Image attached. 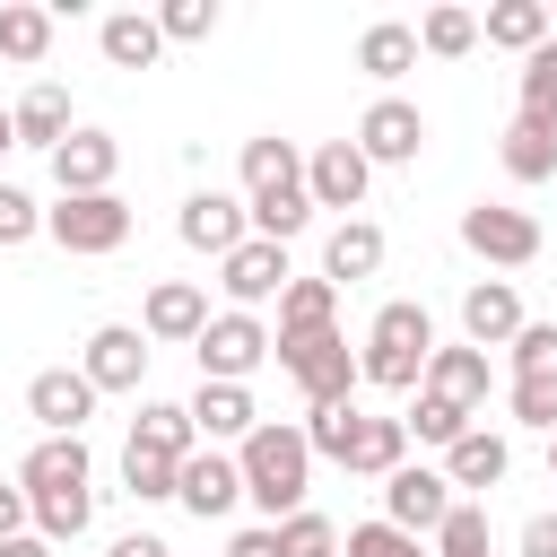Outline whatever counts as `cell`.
I'll use <instances>...</instances> for the list:
<instances>
[{
  "label": "cell",
  "mask_w": 557,
  "mask_h": 557,
  "mask_svg": "<svg viewBox=\"0 0 557 557\" xmlns=\"http://www.w3.org/2000/svg\"><path fill=\"white\" fill-rule=\"evenodd\" d=\"M44 235H52L61 252H122V244H131V200H122V191L52 200V209H44Z\"/></svg>",
  "instance_id": "obj_4"
},
{
  "label": "cell",
  "mask_w": 557,
  "mask_h": 557,
  "mask_svg": "<svg viewBox=\"0 0 557 557\" xmlns=\"http://www.w3.org/2000/svg\"><path fill=\"white\" fill-rule=\"evenodd\" d=\"M26 531V487H0V540Z\"/></svg>",
  "instance_id": "obj_48"
},
{
  "label": "cell",
  "mask_w": 557,
  "mask_h": 557,
  "mask_svg": "<svg viewBox=\"0 0 557 557\" xmlns=\"http://www.w3.org/2000/svg\"><path fill=\"white\" fill-rule=\"evenodd\" d=\"M35 226H44V209H35L17 183H0V252H9V244H26Z\"/></svg>",
  "instance_id": "obj_45"
},
{
  "label": "cell",
  "mask_w": 557,
  "mask_h": 557,
  "mask_svg": "<svg viewBox=\"0 0 557 557\" xmlns=\"http://www.w3.org/2000/svg\"><path fill=\"white\" fill-rule=\"evenodd\" d=\"M426 357H435V322H426V305H383V313L366 322L357 383H374V392H409V383L426 374Z\"/></svg>",
  "instance_id": "obj_2"
},
{
  "label": "cell",
  "mask_w": 557,
  "mask_h": 557,
  "mask_svg": "<svg viewBox=\"0 0 557 557\" xmlns=\"http://www.w3.org/2000/svg\"><path fill=\"white\" fill-rule=\"evenodd\" d=\"M0 52H9V61H44V52H52V9L0 0Z\"/></svg>",
  "instance_id": "obj_32"
},
{
  "label": "cell",
  "mask_w": 557,
  "mask_h": 557,
  "mask_svg": "<svg viewBox=\"0 0 557 557\" xmlns=\"http://www.w3.org/2000/svg\"><path fill=\"white\" fill-rule=\"evenodd\" d=\"M191 348H200V383H244L252 366H270V331L252 313H209V331Z\"/></svg>",
  "instance_id": "obj_6"
},
{
  "label": "cell",
  "mask_w": 557,
  "mask_h": 557,
  "mask_svg": "<svg viewBox=\"0 0 557 557\" xmlns=\"http://www.w3.org/2000/svg\"><path fill=\"white\" fill-rule=\"evenodd\" d=\"M522 331V296H513V278H479L470 296H461V339L470 348H505Z\"/></svg>",
  "instance_id": "obj_19"
},
{
  "label": "cell",
  "mask_w": 557,
  "mask_h": 557,
  "mask_svg": "<svg viewBox=\"0 0 557 557\" xmlns=\"http://www.w3.org/2000/svg\"><path fill=\"white\" fill-rule=\"evenodd\" d=\"M157 35L165 44H209L218 35V0H165L157 9Z\"/></svg>",
  "instance_id": "obj_40"
},
{
  "label": "cell",
  "mask_w": 557,
  "mask_h": 557,
  "mask_svg": "<svg viewBox=\"0 0 557 557\" xmlns=\"http://www.w3.org/2000/svg\"><path fill=\"white\" fill-rule=\"evenodd\" d=\"M505 470H513V444H505V435H487V426H470V435H453V444H444V487H479V496H487Z\"/></svg>",
  "instance_id": "obj_21"
},
{
  "label": "cell",
  "mask_w": 557,
  "mask_h": 557,
  "mask_svg": "<svg viewBox=\"0 0 557 557\" xmlns=\"http://www.w3.org/2000/svg\"><path fill=\"white\" fill-rule=\"evenodd\" d=\"M418 148H426V113L400 104V96H374L366 122H357V157L366 165H418Z\"/></svg>",
  "instance_id": "obj_7"
},
{
  "label": "cell",
  "mask_w": 557,
  "mask_h": 557,
  "mask_svg": "<svg viewBox=\"0 0 557 557\" xmlns=\"http://www.w3.org/2000/svg\"><path fill=\"white\" fill-rule=\"evenodd\" d=\"M418 392H435V400H453V409H470L479 418V400H487V348H435L426 357V374H418Z\"/></svg>",
  "instance_id": "obj_20"
},
{
  "label": "cell",
  "mask_w": 557,
  "mask_h": 557,
  "mask_svg": "<svg viewBox=\"0 0 557 557\" xmlns=\"http://www.w3.org/2000/svg\"><path fill=\"white\" fill-rule=\"evenodd\" d=\"M96 44H104L113 70H157V52H165V35H157L148 9H113V17L96 26Z\"/></svg>",
  "instance_id": "obj_24"
},
{
  "label": "cell",
  "mask_w": 557,
  "mask_h": 557,
  "mask_svg": "<svg viewBox=\"0 0 557 557\" xmlns=\"http://www.w3.org/2000/svg\"><path fill=\"white\" fill-rule=\"evenodd\" d=\"M78 374L96 383V400H104V392H139V374H148V339H139L131 322H104V331L87 339Z\"/></svg>",
  "instance_id": "obj_15"
},
{
  "label": "cell",
  "mask_w": 557,
  "mask_h": 557,
  "mask_svg": "<svg viewBox=\"0 0 557 557\" xmlns=\"http://www.w3.org/2000/svg\"><path fill=\"white\" fill-rule=\"evenodd\" d=\"M513 122H531V131L557 139V44L522 52V113H513Z\"/></svg>",
  "instance_id": "obj_30"
},
{
  "label": "cell",
  "mask_w": 557,
  "mask_h": 557,
  "mask_svg": "<svg viewBox=\"0 0 557 557\" xmlns=\"http://www.w3.org/2000/svg\"><path fill=\"white\" fill-rule=\"evenodd\" d=\"M331 313H339L331 278H287L278 287V339H313V331H331Z\"/></svg>",
  "instance_id": "obj_25"
},
{
  "label": "cell",
  "mask_w": 557,
  "mask_h": 557,
  "mask_svg": "<svg viewBox=\"0 0 557 557\" xmlns=\"http://www.w3.org/2000/svg\"><path fill=\"white\" fill-rule=\"evenodd\" d=\"M131 444H148V453H165V461H191V453H200V435H191L183 400H139V426H131Z\"/></svg>",
  "instance_id": "obj_29"
},
{
  "label": "cell",
  "mask_w": 557,
  "mask_h": 557,
  "mask_svg": "<svg viewBox=\"0 0 557 557\" xmlns=\"http://www.w3.org/2000/svg\"><path fill=\"white\" fill-rule=\"evenodd\" d=\"M183 418H191V435H200V444H244V435L261 426V409H252V392H244V383H200V392L183 400Z\"/></svg>",
  "instance_id": "obj_16"
},
{
  "label": "cell",
  "mask_w": 557,
  "mask_h": 557,
  "mask_svg": "<svg viewBox=\"0 0 557 557\" xmlns=\"http://www.w3.org/2000/svg\"><path fill=\"white\" fill-rule=\"evenodd\" d=\"M235 470H244V496H252L270 522H287V513L305 505V479H313V444H305V426H278V418H261V426L235 444Z\"/></svg>",
  "instance_id": "obj_1"
},
{
  "label": "cell",
  "mask_w": 557,
  "mask_h": 557,
  "mask_svg": "<svg viewBox=\"0 0 557 557\" xmlns=\"http://www.w3.org/2000/svg\"><path fill=\"white\" fill-rule=\"evenodd\" d=\"M104 557H174V548H165V540H148V531H122Z\"/></svg>",
  "instance_id": "obj_49"
},
{
  "label": "cell",
  "mask_w": 557,
  "mask_h": 557,
  "mask_svg": "<svg viewBox=\"0 0 557 557\" xmlns=\"http://www.w3.org/2000/svg\"><path fill=\"white\" fill-rule=\"evenodd\" d=\"M9 148H17V131H9V113H0V157H9Z\"/></svg>",
  "instance_id": "obj_51"
},
{
  "label": "cell",
  "mask_w": 557,
  "mask_h": 557,
  "mask_svg": "<svg viewBox=\"0 0 557 557\" xmlns=\"http://www.w3.org/2000/svg\"><path fill=\"white\" fill-rule=\"evenodd\" d=\"M366 183H374V165L357 157V139H322V148L305 157V200H313V209H357Z\"/></svg>",
  "instance_id": "obj_10"
},
{
  "label": "cell",
  "mask_w": 557,
  "mask_h": 557,
  "mask_svg": "<svg viewBox=\"0 0 557 557\" xmlns=\"http://www.w3.org/2000/svg\"><path fill=\"white\" fill-rule=\"evenodd\" d=\"M374 270H383V226L374 218H339L331 244H322V278L339 287V278H374Z\"/></svg>",
  "instance_id": "obj_23"
},
{
  "label": "cell",
  "mask_w": 557,
  "mask_h": 557,
  "mask_svg": "<svg viewBox=\"0 0 557 557\" xmlns=\"http://www.w3.org/2000/svg\"><path fill=\"white\" fill-rule=\"evenodd\" d=\"M9 131H17L26 148H61V139L78 131V122H70V96H61L52 78H35V87H26L17 104H9Z\"/></svg>",
  "instance_id": "obj_22"
},
{
  "label": "cell",
  "mask_w": 557,
  "mask_h": 557,
  "mask_svg": "<svg viewBox=\"0 0 557 557\" xmlns=\"http://www.w3.org/2000/svg\"><path fill=\"white\" fill-rule=\"evenodd\" d=\"M270 357L296 374L305 409H339V400L357 392V348H348L339 331H313V339H270Z\"/></svg>",
  "instance_id": "obj_3"
},
{
  "label": "cell",
  "mask_w": 557,
  "mask_h": 557,
  "mask_svg": "<svg viewBox=\"0 0 557 557\" xmlns=\"http://www.w3.org/2000/svg\"><path fill=\"white\" fill-rule=\"evenodd\" d=\"M418 444H453V435H470V409H453V400H435V392H418V409L400 418Z\"/></svg>",
  "instance_id": "obj_41"
},
{
  "label": "cell",
  "mask_w": 557,
  "mask_h": 557,
  "mask_svg": "<svg viewBox=\"0 0 557 557\" xmlns=\"http://www.w3.org/2000/svg\"><path fill=\"white\" fill-rule=\"evenodd\" d=\"M357 400H339V409H305V444L313 453H331V461H348V444H357Z\"/></svg>",
  "instance_id": "obj_39"
},
{
  "label": "cell",
  "mask_w": 557,
  "mask_h": 557,
  "mask_svg": "<svg viewBox=\"0 0 557 557\" xmlns=\"http://www.w3.org/2000/svg\"><path fill=\"white\" fill-rule=\"evenodd\" d=\"M479 35L505 44V52H540V44H548V0H496V9L479 17Z\"/></svg>",
  "instance_id": "obj_27"
},
{
  "label": "cell",
  "mask_w": 557,
  "mask_h": 557,
  "mask_svg": "<svg viewBox=\"0 0 557 557\" xmlns=\"http://www.w3.org/2000/svg\"><path fill=\"white\" fill-rule=\"evenodd\" d=\"M444 513H453L444 470H409V461H400V470L383 479V522H392V531H409V540H418V531H435Z\"/></svg>",
  "instance_id": "obj_13"
},
{
  "label": "cell",
  "mask_w": 557,
  "mask_h": 557,
  "mask_svg": "<svg viewBox=\"0 0 557 557\" xmlns=\"http://www.w3.org/2000/svg\"><path fill=\"white\" fill-rule=\"evenodd\" d=\"M461 244L496 270H522V261H540V218L505 209V200H479V209H461Z\"/></svg>",
  "instance_id": "obj_5"
},
{
  "label": "cell",
  "mask_w": 557,
  "mask_h": 557,
  "mask_svg": "<svg viewBox=\"0 0 557 557\" xmlns=\"http://www.w3.org/2000/svg\"><path fill=\"white\" fill-rule=\"evenodd\" d=\"M226 557H278V531L270 522H252V531H235V548Z\"/></svg>",
  "instance_id": "obj_47"
},
{
  "label": "cell",
  "mask_w": 557,
  "mask_h": 557,
  "mask_svg": "<svg viewBox=\"0 0 557 557\" xmlns=\"http://www.w3.org/2000/svg\"><path fill=\"white\" fill-rule=\"evenodd\" d=\"M339 557H418V540L392 531V522H357V531L339 540Z\"/></svg>",
  "instance_id": "obj_44"
},
{
  "label": "cell",
  "mask_w": 557,
  "mask_h": 557,
  "mask_svg": "<svg viewBox=\"0 0 557 557\" xmlns=\"http://www.w3.org/2000/svg\"><path fill=\"white\" fill-rule=\"evenodd\" d=\"M287 278H296V270H287V244H261V235H244V244L218 261V287L235 296V313H252V305L278 296Z\"/></svg>",
  "instance_id": "obj_12"
},
{
  "label": "cell",
  "mask_w": 557,
  "mask_h": 557,
  "mask_svg": "<svg viewBox=\"0 0 557 557\" xmlns=\"http://www.w3.org/2000/svg\"><path fill=\"white\" fill-rule=\"evenodd\" d=\"M0 557H52V540L44 531H17V540H0Z\"/></svg>",
  "instance_id": "obj_50"
},
{
  "label": "cell",
  "mask_w": 557,
  "mask_h": 557,
  "mask_svg": "<svg viewBox=\"0 0 557 557\" xmlns=\"http://www.w3.org/2000/svg\"><path fill=\"white\" fill-rule=\"evenodd\" d=\"M87 470H96V461H87L78 435H44V444L17 461V487H26V505H35V496H70V487H87Z\"/></svg>",
  "instance_id": "obj_17"
},
{
  "label": "cell",
  "mask_w": 557,
  "mask_h": 557,
  "mask_svg": "<svg viewBox=\"0 0 557 557\" xmlns=\"http://www.w3.org/2000/svg\"><path fill=\"white\" fill-rule=\"evenodd\" d=\"M470 44H479V17H470V9H426V17H418V52L461 61Z\"/></svg>",
  "instance_id": "obj_35"
},
{
  "label": "cell",
  "mask_w": 557,
  "mask_h": 557,
  "mask_svg": "<svg viewBox=\"0 0 557 557\" xmlns=\"http://www.w3.org/2000/svg\"><path fill=\"white\" fill-rule=\"evenodd\" d=\"M548 479H557V435H548Z\"/></svg>",
  "instance_id": "obj_52"
},
{
  "label": "cell",
  "mask_w": 557,
  "mask_h": 557,
  "mask_svg": "<svg viewBox=\"0 0 557 557\" xmlns=\"http://www.w3.org/2000/svg\"><path fill=\"white\" fill-rule=\"evenodd\" d=\"M174 235H183L191 252H218V261H226V252L252 235V218H244V200H235V191H218V183H209V191H191V200H183Z\"/></svg>",
  "instance_id": "obj_11"
},
{
  "label": "cell",
  "mask_w": 557,
  "mask_h": 557,
  "mask_svg": "<svg viewBox=\"0 0 557 557\" xmlns=\"http://www.w3.org/2000/svg\"><path fill=\"white\" fill-rule=\"evenodd\" d=\"M400 461H409V426H400V418H357L348 470H357V479H392Z\"/></svg>",
  "instance_id": "obj_26"
},
{
  "label": "cell",
  "mask_w": 557,
  "mask_h": 557,
  "mask_svg": "<svg viewBox=\"0 0 557 557\" xmlns=\"http://www.w3.org/2000/svg\"><path fill=\"white\" fill-rule=\"evenodd\" d=\"M174 505H183V513H200V522L235 513V505H244V470H235V453L200 444V453H191V461L174 470Z\"/></svg>",
  "instance_id": "obj_8"
},
{
  "label": "cell",
  "mask_w": 557,
  "mask_h": 557,
  "mask_svg": "<svg viewBox=\"0 0 557 557\" xmlns=\"http://www.w3.org/2000/svg\"><path fill=\"white\" fill-rule=\"evenodd\" d=\"M270 531H278V557H339V522L313 513V505H296V513L270 522Z\"/></svg>",
  "instance_id": "obj_33"
},
{
  "label": "cell",
  "mask_w": 557,
  "mask_h": 557,
  "mask_svg": "<svg viewBox=\"0 0 557 557\" xmlns=\"http://www.w3.org/2000/svg\"><path fill=\"white\" fill-rule=\"evenodd\" d=\"M305 174V157H296V139H278V131H261V139H244V200L252 191H270V183H296Z\"/></svg>",
  "instance_id": "obj_31"
},
{
  "label": "cell",
  "mask_w": 557,
  "mask_h": 557,
  "mask_svg": "<svg viewBox=\"0 0 557 557\" xmlns=\"http://www.w3.org/2000/svg\"><path fill=\"white\" fill-rule=\"evenodd\" d=\"M113 165H122V148H113V131H70V139L52 148V183H61V200H87V191H113Z\"/></svg>",
  "instance_id": "obj_14"
},
{
  "label": "cell",
  "mask_w": 557,
  "mask_h": 557,
  "mask_svg": "<svg viewBox=\"0 0 557 557\" xmlns=\"http://www.w3.org/2000/svg\"><path fill=\"white\" fill-rule=\"evenodd\" d=\"M435 557H496V540H487V505H461V496H453V513L435 522Z\"/></svg>",
  "instance_id": "obj_34"
},
{
  "label": "cell",
  "mask_w": 557,
  "mask_h": 557,
  "mask_svg": "<svg viewBox=\"0 0 557 557\" xmlns=\"http://www.w3.org/2000/svg\"><path fill=\"white\" fill-rule=\"evenodd\" d=\"M522 557H557V513H531L522 522Z\"/></svg>",
  "instance_id": "obj_46"
},
{
  "label": "cell",
  "mask_w": 557,
  "mask_h": 557,
  "mask_svg": "<svg viewBox=\"0 0 557 557\" xmlns=\"http://www.w3.org/2000/svg\"><path fill=\"white\" fill-rule=\"evenodd\" d=\"M357 70H366V78H400V70H418V26H400V17L366 26V35H357Z\"/></svg>",
  "instance_id": "obj_28"
},
{
  "label": "cell",
  "mask_w": 557,
  "mask_h": 557,
  "mask_svg": "<svg viewBox=\"0 0 557 557\" xmlns=\"http://www.w3.org/2000/svg\"><path fill=\"white\" fill-rule=\"evenodd\" d=\"M26 418H35L44 435H78V426L96 418V383H87L78 366H44V374L26 383Z\"/></svg>",
  "instance_id": "obj_9"
},
{
  "label": "cell",
  "mask_w": 557,
  "mask_h": 557,
  "mask_svg": "<svg viewBox=\"0 0 557 557\" xmlns=\"http://www.w3.org/2000/svg\"><path fill=\"white\" fill-rule=\"evenodd\" d=\"M26 513H35V531H44V540H78V531H87V513H96V487H70V496H35Z\"/></svg>",
  "instance_id": "obj_38"
},
{
  "label": "cell",
  "mask_w": 557,
  "mask_h": 557,
  "mask_svg": "<svg viewBox=\"0 0 557 557\" xmlns=\"http://www.w3.org/2000/svg\"><path fill=\"white\" fill-rule=\"evenodd\" d=\"M505 357H513V374H557V322H522L505 339Z\"/></svg>",
  "instance_id": "obj_43"
},
{
  "label": "cell",
  "mask_w": 557,
  "mask_h": 557,
  "mask_svg": "<svg viewBox=\"0 0 557 557\" xmlns=\"http://www.w3.org/2000/svg\"><path fill=\"white\" fill-rule=\"evenodd\" d=\"M505 174H513V183H548V174H557V139L531 131V122H513V131H505Z\"/></svg>",
  "instance_id": "obj_36"
},
{
  "label": "cell",
  "mask_w": 557,
  "mask_h": 557,
  "mask_svg": "<svg viewBox=\"0 0 557 557\" xmlns=\"http://www.w3.org/2000/svg\"><path fill=\"white\" fill-rule=\"evenodd\" d=\"M200 331H209V296L191 278H157L148 313H139V339H200Z\"/></svg>",
  "instance_id": "obj_18"
},
{
  "label": "cell",
  "mask_w": 557,
  "mask_h": 557,
  "mask_svg": "<svg viewBox=\"0 0 557 557\" xmlns=\"http://www.w3.org/2000/svg\"><path fill=\"white\" fill-rule=\"evenodd\" d=\"M174 470H183V461H165V453H148V444H122V487H131L139 505H165V496H174Z\"/></svg>",
  "instance_id": "obj_37"
},
{
  "label": "cell",
  "mask_w": 557,
  "mask_h": 557,
  "mask_svg": "<svg viewBox=\"0 0 557 557\" xmlns=\"http://www.w3.org/2000/svg\"><path fill=\"white\" fill-rule=\"evenodd\" d=\"M505 409H513L522 426H548V435H557V374H513Z\"/></svg>",
  "instance_id": "obj_42"
}]
</instances>
